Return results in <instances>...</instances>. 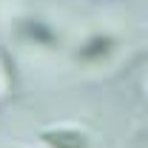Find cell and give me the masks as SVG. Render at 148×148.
<instances>
[{
    "instance_id": "cell-1",
    "label": "cell",
    "mask_w": 148,
    "mask_h": 148,
    "mask_svg": "<svg viewBox=\"0 0 148 148\" xmlns=\"http://www.w3.org/2000/svg\"><path fill=\"white\" fill-rule=\"evenodd\" d=\"M40 140L49 148H88V137L80 128H69V125L40 131Z\"/></svg>"
},
{
    "instance_id": "cell-2",
    "label": "cell",
    "mask_w": 148,
    "mask_h": 148,
    "mask_svg": "<svg viewBox=\"0 0 148 148\" xmlns=\"http://www.w3.org/2000/svg\"><path fill=\"white\" fill-rule=\"evenodd\" d=\"M114 46H117L114 37H108V34H94V37H88V40L77 49V57H80L83 63H97V60L111 57Z\"/></svg>"
},
{
    "instance_id": "cell-3",
    "label": "cell",
    "mask_w": 148,
    "mask_h": 148,
    "mask_svg": "<svg viewBox=\"0 0 148 148\" xmlns=\"http://www.w3.org/2000/svg\"><path fill=\"white\" fill-rule=\"evenodd\" d=\"M20 37L37 43V46H46V49H54L57 46V34L49 23H40V20H23L20 23Z\"/></svg>"
}]
</instances>
